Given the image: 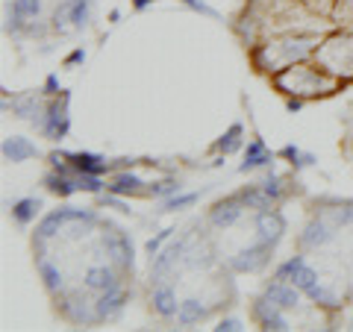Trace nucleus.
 <instances>
[{
    "mask_svg": "<svg viewBox=\"0 0 353 332\" xmlns=\"http://www.w3.org/2000/svg\"><path fill=\"white\" fill-rule=\"evenodd\" d=\"M3 153H6V156H12V162H18V159H24V156H32L36 147L27 145V141H21V138H12V141H6Z\"/></svg>",
    "mask_w": 353,
    "mask_h": 332,
    "instance_id": "6",
    "label": "nucleus"
},
{
    "mask_svg": "<svg viewBox=\"0 0 353 332\" xmlns=\"http://www.w3.org/2000/svg\"><path fill=\"white\" fill-rule=\"evenodd\" d=\"M321 36L318 32H280V36L262 39L256 48H253V62H256L259 71L277 74L289 65L306 62L309 56H315Z\"/></svg>",
    "mask_w": 353,
    "mask_h": 332,
    "instance_id": "1",
    "label": "nucleus"
},
{
    "mask_svg": "<svg viewBox=\"0 0 353 332\" xmlns=\"http://www.w3.org/2000/svg\"><path fill=\"white\" fill-rule=\"evenodd\" d=\"M280 229H283V220L277 215H268V212L259 215V236L265 245H274L280 238Z\"/></svg>",
    "mask_w": 353,
    "mask_h": 332,
    "instance_id": "4",
    "label": "nucleus"
},
{
    "mask_svg": "<svg viewBox=\"0 0 353 332\" xmlns=\"http://www.w3.org/2000/svg\"><path fill=\"white\" fill-rule=\"evenodd\" d=\"M12 212H15V218L21 220V224H27V220L39 212V200H21V203L12 209Z\"/></svg>",
    "mask_w": 353,
    "mask_h": 332,
    "instance_id": "8",
    "label": "nucleus"
},
{
    "mask_svg": "<svg viewBox=\"0 0 353 332\" xmlns=\"http://www.w3.org/2000/svg\"><path fill=\"white\" fill-rule=\"evenodd\" d=\"M315 65L341 83H353V32H333L315 50Z\"/></svg>",
    "mask_w": 353,
    "mask_h": 332,
    "instance_id": "3",
    "label": "nucleus"
},
{
    "mask_svg": "<svg viewBox=\"0 0 353 332\" xmlns=\"http://www.w3.org/2000/svg\"><path fill=\"white\" fill-rule=\"evenodd\" d=\"M262 162H268V156H265V147H262V141H253L250 150H248L245 171H248V168H256V165H262Z\"/></svg>",
    "mask_w": 353,
    "mask_h": 332,
    "instance_id": "7",
    "label": "nucleus"
},
{
    "mask_svg": "<svg viewBox=\"0 0 353 332\" xmlns=\"http://www.w3.org/2000/svg\"><path fill=\"white\" fill-rule=\"evenodd\" d=\"M148 3H150V0H136V9H145Z\"/></svg>",
    "mask_w": 353,
    "mask_h": 332,
    "instance_id": "10",
    "label": "nucleus"
},
{
    "mask_svg": "<svg viewBox=\"0 0 353 332\" xmlns=\"http://www.w3.org/2000/svg\"><path fill=\"white\" fill-rule=\"evenodd\" d=\"M274 85L292 97H301V101H315V97H327V94L339 92V85H345V83L330 76L324 68H318V65L297 62V65H289V68L274 74Z\"/></svg>",
    "mask_w": 353,
    "mask_h": 332,
    "instance_id": "2",
    "label": "nucleus"
},
{
    "mask_svg": "<svg viewBox=\"0 0 353 332\" xmlns=\"http://www.w3.org/2000/svg\"><path fill=\"white\" fill-rule=\"evenodd\" d=\"M139 185H141V183H139V176H132V174H118L109 188H112L115 194H139V191H141Z\"/></svg>",
    "mask_w": 353,
    "mask_h": 332,
    "instance_id": "5",
    "label": "nucleus"
},
{
    "mask_svg": "<svg viewBox=\"0 0 353 332\" xmlns=\"http://www.w3.org/2000/svg\"><path fill=\"white\" fill-rule=\"evenodd\" d=\"M333 15L336 18H353V0H336V3H333Z\"/></svg>",
    "mask_w": 353,
    "mask_h": 332,
    "instance_id": "9",
    "label": "nucleus"
}]
</instances>
